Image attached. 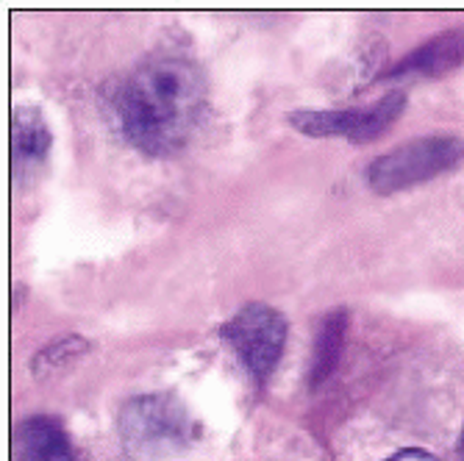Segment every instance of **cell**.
Segmentation results:
<instances>
[{"instance_id": "obj_1", "label": "cell", "mask_w": 464, "mask_h": 461, "mask_svg": "<svg viewBox=\"0 0 464 461\" xmlns=\"http://www.w3.org/2000/svg\"><path fill=\"white\" fill-rule=\"evenodd\" d=\"M206 98V75L192 59L179 53L150 56L117 90L120 134L145 156H173L195 137Z\"/></svg>"}, {"instance_id": "obj_2", "label": "cell", "mask_w": 464, "mask_h": 461, "mask_svg": "<svg viewBox=\"0 0 464 461\" xmlns=\"http://www.w3.org/2000/svg\"><path fill=\"white\" fill-rule=\"evenodd\" d=\"M464 158V142L459 137L434 134V137H417L409 139L390 153L378 156L367 167V187L375 195H395L437 176L453 170Z\"/></svg>"}, {"instance_id": "obj_3", "label": "cell", "mask_w": 464, "mask_h": 461, "mask_svg": "<svg viewBox=\"0 0 464 461\" xmlns=\"http://www.w3.org/2000/svg\"><path fill=\"white\" fill-rule=\"evenodd\" d=\"M286 331V320L278 309L267 303H247L220 328V337L242 361L247 375L267 381L284 356Z\"/></svg>"}, {"instance_id": "obj_4", "label": "cell", "mask_w": 464, "mask_h": 461, "mask_svg": "<svg viewBox=\"0 0 464 461\" xmlns=\"http://www.w3.org/2000/svg\"><path fill=\"white\" fill-rule=\"evenodd\" d=\"M406 109V92L395 90L359 109H323V111H292L289 125L309 139H348L375 142L384 137Z\"/></svg>"}, {"instance_id": "obj_5", "label": "cell", "mask_w": 464, "mask_h": 461, "mask_svg": "<svg viewBox=\"0 0 464 461\" xmlns=\"http://www.w3.org/2000/svg\"><path fill=\"white\" fill-rule=\"evenodd\" d=\"M187 411L167 395L134 398L120 411V437L140 456H161L187 445Z\"/></svg>"}, {"instance_id": "obj_6", "label": "cell", "mask_w": 464, "mask_h": 461, "mask_svg": "<svg viewBox=\"0 0 464 461\" xmlns=\"http://www.w3.org/2000/svg\"><path fill=\"white\" fill-rule=\"evenodd\" d=\"M464 64V31H445L431 36L423 45H417L409 56H403L387 78H401V75H448L456 67Z\"/></svg>"}, {"instance_id": "obj_7", "label": "cell", "mask_w": 464, "mask_h": 461, "mask_svg": "<svg viewBox=\"0 0 464 461\" xmlns=\"http://www.w3.org/2000/svg\"><path fill=\"white\" fill-rule=\"evenodd\" d=\"M17 461H75V447L59 420L39 414L17 431Z\"/></svg>"}, {"instance_id": "obj_8", "label": "cell", "mask_w": 464, "mask_h": 461, "mask_svg": "<svg viewBox=\"0 0 464 461\" xmlns=\"http://www.w3.org/2000/svg\"><path fill=\"white\" fill-rule=\"evenodd\" d=\"M345 337H348V312L345 309L328 312L320 322L317 340H314L312 370H309L312 387H323L336 372L340 359H343V351H345Z\"/></svg>"}, {"instance_id": "obj_9", "label": "cell", "mask_w": 464, "mask_h": 461, "mask_svg": "<svg viewBox=\"0 0 464 461\" xmlns=\"http://www.w3.org/2000/svg\"><path fill=\"white\" fill-rule=\"evenodd\" d=\"M53 137L39 109H14L12 117V156L14 164H39L51 153Z\"/></svg>"}, {"instance_id": "obj_10", "label": "cell", "mask_w": 464, "mask_h": 461, "mask_svg": "<svg viewBox=\"0 0 464 461\" xmlns=\"http://www.w3.org/2000/svg\"><path fill=\"white\" fill-rule=\"evenodd\" d=\"M90 353V342L81 337V333H64L56 342L45 345L36 356H34V375L36 379H53V375L64 372L67 367H72L78 359H83Z\"/></svg>"}, {"instance_id": "obj_11", "label": "cell", "mask_w": 464, "mask_h": 461, "mask_svg": "<svg viewBox=\"0 0 464 461\" xmlns=\"http://www.w3.org/2000/svg\"><path fill=\"white\" fill-rule=\"evenodd\" d=\"M390 461H440L437 456H431L429 450H420V447H406L401 453H395Z\"/></svg>"}, {"instance_id": "obj_12", "label": "cell", "mask_w": 464, "mask_h": 461, "mask_svg": "<svg viewBox=\"0 0 464 461\" xmlns=\"http://www.w3.org/2000/svg\"><path fill=\"white\" fill-rule=\"evenodd\" d=\"M459 456H461V461H464V434H461V442H459Z\"/></svg>"}]
</instances>
